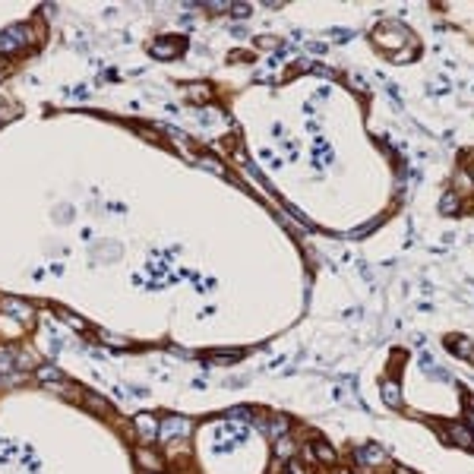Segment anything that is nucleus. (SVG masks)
Returning a JSON list of instances; mask_svg holds the SVG:
<instances>
[{
  "label": "nucleus",
  "instance_id": "1",
  "mask_svg": "<svg viewBox=\"0 0 474 474\" xmlns=\"http://www.w3.org/2000/svg\"><path fill=\"white\" fill-rule=\"evenodd\" d=\"M193 420L180 418V414H168L165 420H158V440L161 443H177V440H190Z\"/></svg>",
  "mask_w": 474,
  "mask_h": 474
},
{
  "label": "nucleus",
  "instance_id": "2",
  "mask_svg": "<svg viewBox=\"0 0 474 474\" xmlns=\"http://www.w3.org/2000/svg\"><path fill=\"white\" fill-rule=\"evenodd\" d=\"M133 433L139 436V446H152L158 440V418L149 411H139L133 418Z\"/></svg>",
  "mask_w": 474,
  "mask_h": 474
},
{
  "label": "nucleus",
  "instance_id": "3",
  "mask_svg": "<svg viewBox=\"0 0 474 474\" xmlns=\"http://www.w3.org/2000/svg\"><path fill=\"white\" fill-rule=\"evenodd\" d=\"M0 313L3 316H13L16 323H32L35 307L22 297H0Z\"/></svg>",
  "mask_w": 474,
  "mask_h": 474
},
{
  "label": "nucleus",
  "instance_id": "4",
  "mask_svg": "<svg viewBox=\"0 0 474 474\" xmlns=\"http://www.w3.org/2000/svg\"><path fill=\"white\" fill-rule=\"evenodd\" d=\"M29 45V29L26 26H10L7 32H0V54H16Z\"/></svg>",
  "mask_w": 474,
  "mask_h": 474
},
{
  "label": "nucleus",
  "instance_id": "5",
  "mask_svg": "<svg viewBox=\"0 0 474 474\" xmlns=\"http://www.w3.org/2000/svg\"><path fill=\"white\" fill-rule=\"evenodd\" d=\"M303 452H307L310 461H316V465H323V468H335V461H338V459H335V449H332L326 440L307 443V449H303Z\"/></svg>",
  "mask_w": 474,
  "mask_h": 474
},
{
  "label": "nucleus",
  "instance_id": "6",
  "mask_svg": "<svg viewBox=\"0 0 474 474\" xmlns=\"http://www.w3.org/2000/svg\"><path fill=\"white\" fill-rule=\"evenodd\" d=\"M354 461L364 468H386L389 465V459H386V449L377 446V443H367V446L358 449V455H354Z\"/></svg>",
  "mask_w": 474,
  "mask_h": 474
},
{
  "label": "nucleus",
  "instance_id": "7",
  "mask_svg": "<svg viewBox=\"0 0 474 474\" xmlns=\"http://www.w3.org/2000/svg\"><path fill=\"white\" fill-rule=\"evenodd\" d=\"M133 459H136V465L149 474H161V468H165V459H161L152 446H136L133 449Z\"/></svg>",
  "mask_w": 474,
  "mask_h": 474
},
{
  "label": "nucleus",
  "instance_id": "8",
  "mask_svg": "<svg viewBox=\"0 0 474 474\" xmlns=\"http://www.w3.org/2000/svg\"><path fill=\"white\" fill-rule=\"evenodd\" d=\"M443 430H446V440L452 443V446H459V449H474V433L468 430L465 424H446Z\"/></svg>",
  "mask_w": 474,
  "mask_h": 474
},
{
  "label": "nucleus",
  "instance_id": "9",
  "mask_svg": "<svg viewBox=\"0 0 474 474\" xmlns=\"http://www.w3.org/2000/svg\"><path fill=\"white\" fill-rule=\"evenodd\" d=\"M379 395H383V402L389 408H399L402 405V386H399V379H383L379 383Z\"/></svg>",
  "mask_w": 474,
  "mask_h": 474
},
{
  "label": "nucleus",
  "instance_id": "10",
  "mask_svg": "<svg viewBox=\"0 0 474 474\" xmlns=\"http://www.w3.org/2000/svg\"><path fill=\"white\" fill-rule=\"evenodd\" d=\"M180 48H184V45H180L177 38H158V42L152 45V54H158V57H174Z\"/></svg>",
  "mask_w": 474,
  "mask_h": 474
},
{
  "label": "nucleus",
  "instance_id": "11",
  "mask_svg": "<svg viewBox=\"0 0 474 474\" xmlns=\"http://www.w3.org/2000/svg\"><path fill=\"white\" fill-rule=\"evenodd\" d=\"M294 452H297V446H294V440H291V433L288 436H282V440H275V459L291 461L294 459Z\"/></svg>",
  "mask_w": 474,
  "mask_h": 474
},
{
  "label": "nucleus",
  "instance_id": "12",
  "mask_svg": "<svg viewBox=\"0 0 474 474\" xmlns=\"http://www.w3.org/2000/svg\"><path fill=\"white\" fill-rule=\"evenodd\" d=\"M83 405L89 408V411H95V414H111V405L104 399H98L95 392H83Z\"/></svg>",
  "mask_w": 474,
  "mask_h": 474
},
{
  "label": "nucleus",
  "instance_id": "13",
  "mask_svg": "<svg viewBox=\"0 0 474 474\" xmlns=\"http://www.w3.org/2000/svg\"><path fill=\"white\" fill-rule=\"evenodd\" d=\"M35 377L42 379L45 386H51V383H63V373L57 370V367H51V364H42L38 370H35Z\"/></svg>",
  "mask_w": 474,
  "mask_h": 474
},
{
  "label": "nucleus",
  "instance_id": "14",
  "mask_svg": "<svg viewBox=\"0 0 474 474\" xmlns=\"http://www.w3.org/2000/svg\"><path fill=\"white\" fill-rule=\"evenodd\" d=\"M10 370H16V351L13 348H3V351H0V377H3V373H10Z\"/></svg>",
  "mask_w": 474,
  "mask_h": 474
},
{
  "label": "nucleus",
  "instance_id": "15",
  "mask_svg": "<svg viewBox=\"0 0 474 474\" xmlns=\"http://www.w3.org/2000/svg\"><path fill=\"white\" fill-rule=\"evenodd\" d=\"M449 348L459 351V354H465L468 361H474V342H468V338H452V342H449Z\"/></svg>",
  "mask_w": 474,
  "mask_h": 474
},
{
  "label": "nucleus",
  "instance_id": "16",
  "mask_svg": "<svg viewBox=\"0 0 474 474\" xmlns=\"http://www.w3.org/2000/svg\"><path fill=\"white\" fill-rule=\"evenodd\" d=\"M98 338L108 345H117V348H127L130 345V338H120V335H111V332H98Z\"/></svg>",
  "mask_w": 474,
  "mask_h": 474
},
{
  "label": "nucleus",
  "instance_id": "17",
  "mask_svg": "<svg viewBox=\"0 0 474 474\" xmlns=\"http://www.w3.org/2000/svg\"><path fill=\"white\" fill-rule=\"evenodd\" d=\"M212 358L219 361V364H231V361H237V358H241V351H215Z\"/></svg>",
  "mask_w": 474,
  "mask_h": 474
},
{
  "label": "nucleus",
  "instance_id": "18",
  "mask_svg": "<svg viewBox=\"0 0 474 474\" xmlns=\"http://www.w3.org/2000/svg\"><path fill=\"white\" fill-rule=\"evenodd\" d=\"M200 165L206 168V171H215V174H225V165L221 161H215V158H200Z\"/></svg>",
  "mask_w": 474,
  "mask_h": 474
},
{
  "label": "nucleus",
  "instance_id": "19",
  "mask_svg": "<svg viewBox=\"0 0 474 474\" xmlns=\"http://www.w3.org/2000/svg\"><path fill=\"white\" fill-rule=\"evenodd\" d=\"M61 316H63V323L73 326V329H86V323L79 319V316H73V313H61Z\"/></svg>",
  "mask_w": 474,
  "mask_h": 474
},
{
  "label": "nucleus",
  "instance_id": "20",
  "mask_svg": "<svg viewBox=\"0 0 474 474\" xmlns=\"http://www.w3.org/2000/svg\"><path fill=\"white\" fill-rule=\"evenodd\" d=\"M187 95H190V98H209V89H206V86H190V89H187Z\"/></svg>",
  "mask_w": 474,
  "mask_h": 474
},
{
  "label": "nucleus",
  "instance_id": "21",
  "mask_svg": "<svg viewBox=\"0 0 474 474\" xmlns=\"http://www.w3.org/2000/svg\"><path fill=\"white\" fill-rule=\"evenodd\" d=\"M443 212H452V196H443Z\"/></svg>",
  "mask_w": 474,
  "mask_h": 474
},
{
  "label": "nucleus",
  "instance_id": "22",
  "mask_svg": "<svg viewBox=\"0 0 474 474\" xmlns=\"http://www.w3.org/2000/svg\"><path fill=\"white\" fill-rule=\"evenodd\" d=\"M143 474H149V471H143Z\"/></svg>",
  "mask_w": 474,
  "mask_h": 474
}]
</instances>
